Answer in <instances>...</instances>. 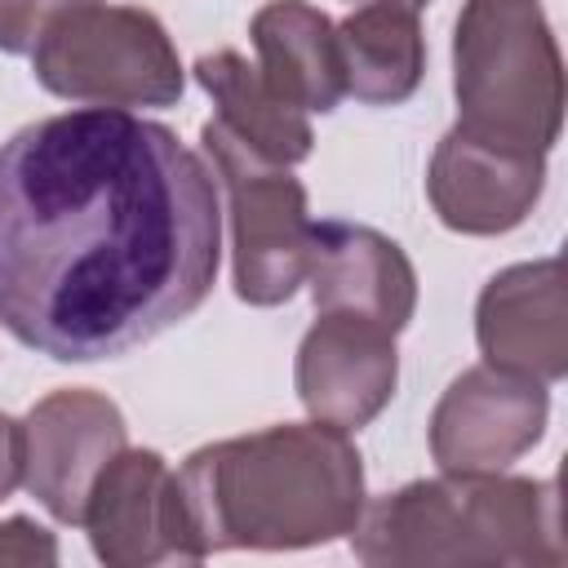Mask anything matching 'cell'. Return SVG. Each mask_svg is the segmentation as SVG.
<instances>
[{"label":"cell","instance_id":"obj_20","mask_svg":"<svg viewBox=\"0 0 568 568\" xmlns=\"http://www.w3.org/2000/svg\"><path fill=\"white\" fill-rule=\"evenodd\" d=\"M359 4H399V9H413V13H417V9H426L430 0H359Z\"/></svg>","mask_w":568,"mask_h":568},{"label":"cell","instance_id":"obj_7","mask_svg":"<svg viewBox=\"0 0 568 568\" xmlns=\"http://www.w3.org/2000/svg\"><path fill=\"white\" fill-rule=\"evenodd\" d=\"M93 555L106 568L200 564L182 479L155 448H120L89 488L80 515Z\"/></svg>","mask_w":568,"mask_h":568},{"label":"cell","instance_id":"obj_18","mask_svg":"<svg viewBox=\"0 0 568 568\" xmlns=\"http://www.w3.org/2000/svg\"><path fill=\"white\" fill-rule=\"evenodd\" d=\"M62 4L75 0H0V53H27Z\"/></svg>","mask_w":568,"mask_h":568},{"label":"cell","instance_id":"obj_12","mask_svg":"<svg viewBox=\"0 0 568 568\" xmlns=\"http://www.w3.org/2000/svg\"><path fill=\"white\" fill-rule=\"evenodd\" d=\"M546 191V155H524L484 142L466 129H448L435 142L426 169V195L435 217L462 235L515 231Z\"/></svg>","mask_w":568,"mask_h":568},{"label":"cell","instance_id":"obj_11","mask_svg":"<svg viewBox=\"0 0 568 568\" xmlns=\"http://www.w3.org/2000/svg\"><path fill=\"white\" fill-rule=\"evenodd\" d=\"M475 342L484 364L555 386L568 373V293L564 262L537 257L497 271L475 302Z\"/></svg>","mask_w":568,"mask_h":568},{"label":"cell","instance_id":"obj_13","mask_svg":"<svg viewBox=\"0 0 568 568\" xmlns=\"http://www.w3.org/2000/svg\"><path fill=\"white\" fill-rule=\"evenodd\" d=\"M306 284L315 311H351L390 333L408 328L417 311V271L408 253L390 235L346 217L311 222Z\"/></svg>","mask_w":568,"mask_h":568},{"label":"cell","instance_id":"obj_2","mask_svg":"<svg viewBox=\"0 0 568 568\" xmlns=\"http://www.w3.org/2000/svg\"><path fill=\"white\" fill-rule=\"evenodd\" d=\"M195 541L217 550H306L346 537L364 506V462L346 430L284 422L195 448L182 470Z\"/></svg>","mask_w":568,"mask_h":568},{"label":"cell","instance_id":"obj_9","mask_svg":"<svg viewBox=\"0 0 568 568\" xmlns=\"http://www.w3.org/2000/svg\"><path fill=\"white\" fill-rule=\"evenodd\" d=\"M546 422L541 382L475 364L448 382L430 413V457L439 470H506L541 444Z\"/></svg>","mask_w":568,"mask_h":568},{"label":"cell","instance_id":"obj_14","mask_svg":"<svg viewBox=\"0 0 568 568\" xmlns=\"http://www.w3.org/2000/svg\"><path fill=\"white\" fill-rule=\"evenodd\" d=\"M257 71L302 111L328 115L346 98L337 22L306 0H266L248 22Z\"/></svg>","mask_w":568,"mask_h":568},{"label":"cell","instance_id":"obj_3","mask_svg":"<svg viewBox=\"0 0 568 568\" xmlns=\"http://www.w3.org/2000/svg\"><path fill=\"white\" fill-rule=\"evenodd\" d=\"M355 559L373 568H559L564 524L555 479L501 470H444L413 479L346 532Z\"/></svg>","mask_w":568,"mask_h":568},{"label":"cell","instance_id":"obj_8","mask_svg":"<svg viewBox=\"0 0 568 568\" xmlns=\"http://www.w3.org/2000/svg\"><path fill=\"white\" fill-rule=\"evenodd\" d=\"M129 444L115 399L89 386H62L22 417V484L58 519L80 524L102 466Z\"/></svg>","mask_w":568,"mask_h":568},{"label":"cell","instance_id":"obj_17","mask_svg":"<svg viewBox=\"0 0 568 568\" xmlns=\"http://www.w3.org/2000/svg\"><path fill=\"white\" fill-rule=\"evenodd\" d=\"M0 564L49 568V564H58V541L44 524H36L27 515H9V519H0Z\"/></svg>","mask_w":568,"mask_h":568},{"label":"cell","instance_id":"obj_10","mask_svg":"<svg viewBox=\"0 0 568 568\" xmlns=\"http://www.w3.org/2000/svg\"><path fill=\"white\" fill-rule=\"evenodd\" d=\"M293 382L311 422L337 426L346 435L364 430L390 404L399 382L395 333L351 311H320L297 346Z\"/></svg>","mask_w":568,"mask_h":568},{"label":"cell","instance_id":"obj_6","mask_svg":"<svg viewBox=\"0 0 568 568\" xmlns=\"http://www.w3.org/2000/svg\"><path fill=\"white\" fill-rule=\"evenodd\" d=\"M200 146L213 169V182L226 195L231 280L240 302L248 306L288 302L306 284V262H311L306 186L288 173V164L257 155L217 120L200 129Z\"/></svg>","mask_w":568,"mask_h":568},{"label":"cell","instance_id":"obj_19","mask_svg":"<svg viewBox=\"0 0 568 568\" xmlns=\"http://www.w3.org/2000/svg\"><path fill=\"white\" fill-rule=\"evenodd\" d=\"M18 484H22V422L0 413V501H9Z\"/></svg>","mask_w":568,"mask_h":568},{"label":"cell","instance_id":"obj_16","mask_svg":"<svg viewBox=\"0 0 568 568\" xmlns=\"http://www.w3.org/2000/svg\"><path fill=\"white\" fill-rule=\"evenodd\" d=\"M346 93L364 106H399L426 75V36L413 9L359 4L337 22Z\"/></svg>","mask_w":568,"mask_h":568},{"label":"cell","instance_id":"obj_4","mask_svg":"<svg viewBox=\"0 0 568 568\" xmlns=\"http://www.w3.org/2000/svg\"><path fill=\"white\" fill-rule=\"evenodd\" d=\"M457 129L546 155L564 129V58L541 0H466L453 31Z\"/></svg>","mask_w":568,"mask_h":568},{"label":"cell","instance_id":"obj_1","mask_svg":"<svg viewBox=\"0 0 568 568\" xmlns=\"http://www.w3.org/2000/svg\"><path fill=\"white\" fill-rule=\"evenodd\" d=\"M217 262L213 169L169 124L84 106L0 142V324L22 346L129 355L200 311Z\"/></svg>","mask_w":568,"mask_h":568},{"label":"cell","instance_id":"obj_15","mask_svg":"<svg viewBox=\"0 0 568 568\" xmlns=\"http://www.w3.org/2000/svg\"><path fill=\"white\" fill-rule=\"evenodd\" d=\"M195 80L217 106V124L231 129L244 146L275 164H302L315 146L311 120L284 93L266 84V75L235 49H213L195 58Z\"/></svg>","mask_w":568,"mask_h":568},{"label":"cell","instance_id":"obj_5","mask_svg":"<svg viewBox=\"0 0 568 568\" xmlns=\"http://www.w3.org/2000/svg\"><path fill=\"white\" fill-rule=\"evenodd\" d=\"M36 80L67 102L89 106H173L186 71L173 36L151 9L75 0L62 4L31 44Z\"/></svg>","mask_w":568,"mask_h":568}]
</instances>
